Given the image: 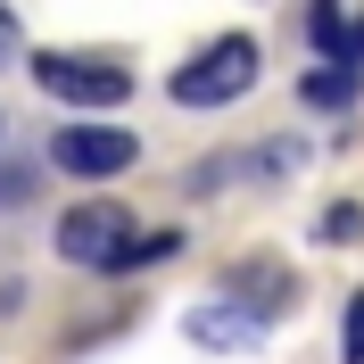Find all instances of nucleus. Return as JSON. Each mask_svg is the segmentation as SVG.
Here are the masks:
<instances>
[{
	"mask_svg": "<svg viewBox=\"0 0 364 364\" xmlns=\"http://www.w3.org/2000/svg\"><path fill=\"white\" fill-rule=\"evenodd\" d=\"M58 257L83 273H124V265H149V257H174V232H133V207L116 199H83L75 215H58Z\"/></svg>",
	"mask_w": 364,
	"mask_h": 364,
	"instance_id": "nucleus-1",
	"label": "nucleus"
},
{
	"mask_svg": "<svg viewBox=\"0 0 364 364\" xmlns=\"http://www.w3.org/2000/svg\"><path fill=\"white\" fill-rule=\"evenodd\" d=\"M249 91H257V42L249 33H224V42H207L199 58H182L166 75V100L174 108H232Z\"/></svg>",
	"mask_w": 364,
	"mask_h": 364,
	"instance_id": "nucleus-2",
	"label": "nucleus"
},
{
	"mask_svg": "<svg viewBox=\"0 0 364 364\" xmlns=\"http://www.w3.org/2000/svg\"><path fill=\"white\" fill-rule=\"evenodd\" d=\"M33 83L67 108H124L133 100V75L116 58H75V50H33Z\"/></svg>",
	"mask_w": 364,
	"mask_h": 364,
	"instance_id": "nucleus-3",
	"label": "nucleus"
},
{
	"mask_svg": "<svg viewBox=\"0 0 364 364\" xmlns=\"http://www.w3.org/2000/svg\"><path fill=\"white\" fill-rule=\"evenodd\" d=\"M133 158H141V141L124 133V124H58V141H50V166L75 174V182H108Z\"/></svg>",
	"mask_w": 364,
	"mask_h": 364,
	"instance_id": "nucleus-4",
	"label": "nucleus"
},
{
	"mask_svg": "<svg viewBox=\"0 0 364 364\" xmlns=\"http://www.w3.org/2000/svg\"><path fill=\"white\" fill-rule=\"evenodd\" d=\"M224 298L240 306V315L273 323V315H290V306H298V273H290V265H273V257H249V265H232Z\"/></svg>",
	"mask_w": 364,
	"mask_h": 364,
	"instance_id": "nucleus-5",
	"label": "nucleus"
},
{
	"mask_svg": "<svg viewBox=\"0 0 364 364\" xmlns=\"http://www.w3.org/2000/svg\"><path fill=\"white\" fill-rule=\"evenodd\" d=\"M182 331H191L199 348H249L265 323H257V315H240L232 298H215V306H191V323H182Z\"/></svg>",
	"mask_w": 364,
	"mask_h": 364,
	"instance_id": "nucleus-6",
	"label": "nucleus"
},
{
	"mask_svg": "<svg viewBox=\"0 0 364 364\" xmlns=\"http://www.w3.org/2000/svg\"><path fill=\"white\" fill-rule=\"evenodd\" d=\"M298 91H306L315 108H348V100H356V58H331V67H315Z\"/></svg>",
	"mask_w": 364,
	"mask_h": 364,
	"instance_id": "nucleus-7",
	"label": "nucleus"
},
{
	"mask_svg": "<svg viewBox=\"0 0 364 364\" xmlns=\"http://www.w3.org/2000/svg\"><path fill=\"white\" fill-rule=\"evenodd\" d=\"M315 232H323V240H364V207H356V199H331Z\"/></svg>",
	"mask_w": 364,
	"mask_h": 364,
	"instance_id": "nucleus-8",
	"label": "nucleus"
},
{
	"mask_svg": "<svg viewBox=\"0 0 364 364\" xmlns=\"http://www.w3.org/2000/svg\"><path fill=\"white\" fill-rule=\"evenodd\" d=\"M340 364H364V290L340 306Z\"/></svg>",
	"mask_w": 364,
	"mask_h": 364,
	"instance_id": "nucleus-9",
	"label": "nucleus"
},
{
	"mask_svg": "<svg viewBox=\"0 0 364 364\" xmlns=\"http://www.w3.org/2000/svg\"><path fill=\"white\" fill-rule=\"evenodd\" d=\"M306 25H315V42L331 50V58H348V25H340V0H315V17H306Z\"/></svg>",
	"mask_w": 364,
	"mask_h": 364,
	"instance_id": "nucleus-10",
	"label": "nucleus"
},
{
	"mask_svg": "<svg viewBox=\"0 0 364 364\" xmlns=\"http://www.w3.org/2000/svg\"><path fill=\"white\" fill-rule=\"evenodd\" d=\"M42 191V166H0V207H25Z\"/></svg>",
	"mask_w": 364,
	"mask_h": 364,
	"instance_id": "nucleus-11",
	"label": "nucleus"
},
{
	"mask_svg": "<svg viewBox=\"0 0 364 364\" xmlns=\"http://www.w3.org/2000/svg\"><path fill=\"white\" fill-rule=\"evenodd\" d=\"M265 158H257V174H298L306 166V141H257Z\"/></svg>",
	"mask_w": 364,
	"mask_h": 364,
	"instance_id": "nucleus-12",
	"label": "nucleus"
},
{
	"mask_svg": "<svg viewBox=\"0 0 364 364\" xmlns=\"http://www.w3.org/2000/svg\"><path fill=\"white\" fill-rule=\"evenodd\" d=\"M17 58V17H9V0H0V67Z\"/></svg>",
	"mask_w": 364,
	"mask_h": 364,
	"instance_id": "nucleus-13",
	"label": "nucleus"
}]
</instances>
